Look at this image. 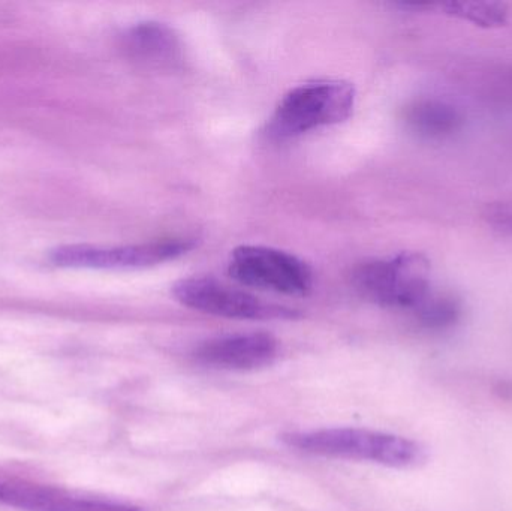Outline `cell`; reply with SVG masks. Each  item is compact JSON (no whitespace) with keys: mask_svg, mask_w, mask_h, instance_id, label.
Masks as SVG:
<instances>
[{"mask_svg":"<svg viewBox=\"0 0 512 511\" xmlns=\"http://www.w3.org/2000/svg\"><path fill=\"white\" fill-rule=\"evenodd\" d=\"M355 89L337 80L312 81L289 90L268 123V135L288 140L313 129L336 125L351 116Z\"/></svg>","mask_w":512,"mask_h":511,"instance_id":"cell-2","label":"cell"},{"mask_svg":"<svg viewBox=\"0 0 512 511\" xmlns=\"http://www.w3.org/2000/svg\"><path fill=\"white\" fill-rule=\"evenodd\" d=\"M403 119L414 134L429 140L453 137L465 125L463 114L439 99H415L406 105Z\"/></svg>","mask_w":512,"mask_h":511,"instance_id":"cell-10","label":"cell"},{"mask_svg":"<svg viewBox=\"0 0 512 511\" xmlns=\"http://www.w3.org/2000/svg\"><path fill=\"white\" fill-rule=\"evenodd\" d=\"M197 246L194 239H174L143 245L102 246L69 245L51 251L56 266L72 269L135 270L158 266L182 257Z\"/></svg>","mask_w":512,"mask_h":511,"instance_id":"cell-5","label":"cell"},{"mask_svg":"<svg viewBox=\"0 0 512 511\" xmlns=\"http://www.w3.org/2000/svg\"><path fill=\"white\" fill-rule=\"evenodd\" d=\"M230 275L239 284L286 296L312 290L313 273L300 258L267 246H240L231 254Z\"/></svg>","mask_w":512,"mask_h":511,"instance_id":"cell-4","label":"cell"},{"mask_svg":"<svg viewBox=\"0 0 512 511\" xmlns=\"http://www.w3.org/2000/svg\"><path fill=\"white\" fill-rule=\"evenodd\" d=\"M173 294L188 308L233 320H291L298 315L212 278L182 279L174 285Z\"/></svg>","mask_w":512,"mask_h":511,"instance_id":"cell-6","label":"cell"},{"mask_svg":"<svg viewBox=\"0 0 512 511\" xmlns=\"http://www.w3.org/2000/svg\"><path fill=\"white\" fill-rule=\"evenodd\" d=\"M421 321L427 326H448L454 323L460 314V305L451 296H432L417 309Z\"/></svg>","mask_w":512,"mask_h":511,"instance_id":"cell-12","label":"cell"},{"mask_svg":"<svg viewBox=\"0 0 512 511\" xmlns=\"http://www.w3.org/2000/svg\"><path fill=\"white\" fill-rule=\"evenodd\" d=\"M429 266L418 254L361 264L354 273L361 296L385 308L418 309L429 299Z\"/></svg>","mask_w":512,"mask_h":511,"instance_id":"cell-3","label":"cell"},{"mask_svg":"<svg viewBox=\"0 0 512 511\" xmlns=\"http://www.w3.org/2000/svg\"><path fill=\"white\" fill-rule=\"evenodd\" d=\"M279 341L270 333L252 332L210 339L195 350L198 362L225 371H255L279 356Z\"/></svg>","mask_w":512,"mask_h":511,"instance_id":"cell-8","label":"cell"},{"mask_svg":"<svg viewBox=\"0 0 512 511\" xmlns=\"http://www.w3.org/2000/svg\"><path fill=\"white\" fill-rule=\"evenodd\" d=\"M0 504L20 511H147L135 504L83 497L21 480H0Z\"/></svg>","mask_w":512,"mask_h":511,"instance_id":"cell-7","label":"cell"},{"mask_svg":"<svg viewBox=\"0 0 512 511\" xmlns=\"http://www.w3.org/2000/svg\"><path fill=\"white\" fill-rule=\"evenodd\" d=\"M442 8L447 14L471 21V23L487 27V29L504 26L508 20V9L504 3L463 0V2L444 3Z\"/></svg>","mask_w":512,"mask_h":511,"instance_id":"cell-11","label":"cell"},{"mask_svg":"<svg viewBox=\"0 0 512 511\" xmlns=\"http://www.w3.org/2000/svg\"><path fill=\"white\" fill-rule=\"evenodd\" d=\"M484 221L499 233L512 236V203H493L484 209Z\"/></svg>","mask_w":512,"mask_h":511,"instance_id":"cell-13","label":"cell"},{"mask_svg":"<svg viewBox=\"0 0 512 511\" xmlns=\"http://www.w3.org/2000/svg\"><path fill=\"white\" fill-rule=\"evenodd\" d=\"M280 441L289 449L321 458L369 462L390 468H412L426 459L417 441L399 435L358 428L286 432Z\"/></svg>","mask_w":512,"mask_h":511,"instance_id":"cell-1","label":"cell"},{"mask_svg":"<svg viewBox=\"0 0 512 511\" xmlns=\"http://www.w3.org/2000/svg\"><path fill=\"white\" fill-rule=\"evenodd\" d=\"M123 48L129 57L153 68H174L183 57L179 36L167 24L144 21L123 35Z\"/></svg>","mask_w":512,"mask_h":511,"instance_id":"cell-9","label":"cell"}]
</instances>
